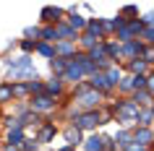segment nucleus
<instances>
[{"instance_id": "20", "label": "nucleus", "mask_w": 154, "mask_h": 151, "mask_svg": "<svg viewBox=\"0 0 154 151\" xmlns=\"http://www.w3.org/2000/svg\"><path fill=\"white\" fill-rule=\"evenodd\" d=\"M55 52H57V57H73V55H79L76 52V42H57L55 44Z\"/></svg>"}, {"instance_id": "3", "label": "nucleus", "mask_w": 154, "mask_h": 151, "mask_svg": "<svg viewBox=\"0 0 154 151\" xmlns=\"http://www.w3.org/2000/svg\"><path fill=\"white\" fill-rule=\"evenodd\" d=\"M71 125H76L81 133H84V130H97V128L102 125V115H99V110H94V112H81Z\"/></svg>"}, {"instance_id": "41", "label": "nucleus", "mask_w": 154, "mask_h": 151, "mask_svg": "<svg viewBox=\"0 0 154 151\" xmlns=\"http://www.w3.org/2000/svg\"><path fill=\"white\" fill-rule=\"evenodd\" d=\"M125 151H152V149H149V146H141V143H131Z\"/></svg>"}, {"instance_id": "22", "label": "nucleus", "mask_w": 154, "mask_h": 151, "mask_svg": "<svg viewBox=\"0 0 154 151\" xmlns=\"http://www.w3.org/2000/svg\"><path fill=\"white\" fill-rule=\"evenodd\" d=\"M18 120H21V128H26V125H45V122H42V117H39V112H34V110L24 112Z\"/></svg>"}, {"instance_id": "10", "label": "nucleus", "mask_w": 154, "mask_h": 151, "mask_svg": "<svg viewBox=\"0 0 154 151\" xmlns=\"http://www.w3.org/2000/svg\"><path fill=\"white\" fill-rule=\"evenodd\" d=\"M86 34H91V37H97V39L105 42L107 32H105V18H89V24H86Z\"/></svg>"}, {"instance_id": "34", "label": "nucleus", "mask_w": 154, "mask_h": 151, "mask_svg": "<svg viewBox=\"0 0 154 151\" xmlns=\"http://www.w3.org/2000/svg\"><path fill=\"white\" fill-rule=\"evenodd\" d=\"M29 96V86L26 83H13V99H26Z\"/></svg>"}, {"instance_id": "7", "label": "nucleus", "mask_w": 154, "mask_h": 151, "mask_svg": "<svg viewBox=\"0 0 154 151\" xmlns=\"http://www.w3.org/2000/svg\"><path fill=\"white\" fill-rule=\"evenodd\" d=\"M73 63L79 65V68H81L84 73H86V76H94V73H97V65H94V60H91L89 57V52H79V55H73Z\"/></svg>"}, {"instance_id": "30", "label": "nucleus", "mask_w": 154, "mask_h": 151, "mask_svg": "<svg viewBox=\"0 0 154 151\" xmlns=\"http://www.w3.org/2000/svg\"><path fill=\"white\" fill-rule=\"evenodd\" d=\"M42 42H47V44H52V42H60L57 39V32H55V26H45V29H42Z\"/></svg>"}, {"instance_id": "40", "label": "nucleus", "mask_w": 154, "mask_h": 151, "mask_svg": "<svg viewBox=\"0 0 154 151\" xmlns=\"http://www.w3.org/2000/svg\"><path fill=\"white\" fill-rule=\"evenodd\" d=\"M146 91L154 96V73H149V76H146Z\"/></svg>"}, {"instance_id": "29", "label": "nucleus", "mask_w": 154, "mask_h": 151, "mask_svg": "<svg viewBox=\"0 0 154 151\" xmlns=\"http://www.w3.org/2000/svg\"><path fill=\"white\" fill-rule=\"evenodd\" d=\"M37 52H39V55H45L47 60H55V57H57V52H55V44H47V42H39Z\"/></svg>"}, {"instance_id": "23", "label": "nucleus", "mask_w": 154, "mask_h": 151, "mask_svg": "<svg viewBox=\"0 0 154 151\" xmlns=\"http://www.w3.org/2000/svg\"><path fill=\"white\" fill-rule=\"evenodd\" d=\"M50 68H52V76H60L63 78L65 71H68V60L65 57H55V60H50Z\"/></svg>"}, {"instance_id": "42", "label": "nucleus", "mask_w": 154, "mask_h": 151, "mask_svg": "<svg viewBox=\"0 0 154 151\" xmlns=\"http://www.w3.org/2000/svg\"><path fill=\"white\" fill-rule=\"evenodd\" d=\"M141 21H144V26H154V13H146Z\"/></svg>"}, {"instance_id": "26", "label": "nucleus", "mask_w": 154, "mask_h": 151, "mask_svg": "<svg viewBox=\"0 0 154 151\" xmlns=\"http://www.w3.org/2000/svg\"><path fill=\"white\" fill-rule=\"evenodd\" d=\"M138 128H149L154 122V115H152V107H146V110H138V117H136Z\"/></svg>"}, {"instance_id": "37", "label": "nucleus", "mask_w": 154, "mask_h": 151, "mask_svg": "<svg viewBox=\"0 0 154 151\" xmlns=\"http://www.w3.org/2000/svg\"><path fill=\"white\" fill-rule=\"evenodd\" d=\"M37 47H39V42H32V39H24V42H21V50H24V55H29V52H34Z\"/></svg>"}, {"instance_id": "12", "label": "nucleus", "mask_w": 154, "mask_h": 151, "mask_svg": "<svg viewBox=\"0 0 154 151\" xmlns=\"http://www.w3.org/2000/svg\"><path fill=\"white\" fill-rule=\"evenodd\" d=\"M63 135H65V143H68V146H73V149L84 143V133H81V130H79L76 125L65 128V130H63Z\"/></svg>"}, {"instance_id": "9", "label": "nucleus", "mask_w": 154, "mask_h": 151, "mask_svg": "<svg viewBox=\"0 0 154 151\" xmlns=\"http://www.w3.org/2000/svg\"><path fill=\"white\" fill-rule=\"evenodd\" d=\"M55 32H57V39H60V42H79V32H76V29H73L68 21L57 24V26H55Z\"/></svg>"}, {"instance_id": "32", "label": "nucleus", "mask_w": 154, "mask_h": 151, "mask_svg": "<svg viewBox=\"0 0 154 151\" xmlns=\"http://www.w3.org/2000/svg\"><path fill=\"white\" fill-rule=\"evenodd\" d=\"M24 37H26V39H32V42H42V29H39V26H26Z\"/></svg>"}, {"instance_id": "45", "label": "nucleus", "mask_w": 154, "mask_h": 151, "mask_svg": "<svg viewBox=\"0 0 154 151\" xmlns=\"http://www.w3.org/2000/svg\"><path fill=\"white\" fill-rule=\"evenodd\" d=\"M152 115H154V107H152Z\"/></svg>"}, {"instance_id": "33", "label": "nucleus", "mask_w": 154, "mask_h": 151, "mask_svg": "<svg viewBox=\"0 0 154 151\" xmlns=\"http://www.w3.org/2000/svg\"><path fill=\"white\" fill-rule=\"evenodd\" d=\"M26 86H29V94L32 96H42L45 94V83H42V81H29Z\"/></svg>"}, {"instance_id": "2", "label": "nucleus", "mask_w": 154, "mask_h": 151, "mask_svg": "<svg viewBox=\"0 0 154 151\" xmlns=\"http://www.w3.org/2000/svg\"><path fill=\"white\" fill-rule=\"evenodd\" d=\"M110 110L115 112V117H118V122H123V125L125 128H131L133 125V122H136V117H138V110H141V107H138L136 102H133V99H118V102H112V107H110Z\"/></svg>"}, {"instance_id": "44", "label": "nucleus", "mask_w": 154, "mask_h": 151, "mask_svg": "<svg viewBox=\"0 0 154 151\" xmlns=\"http://www.w3.org/2000/svg\"><path fill=\"white\" fill-rule=\"evenodd\" d=\"M57 151H76V149H73V146H68V143H65L63 149H57Z\"/></svg>"}, {"instance_id": "5", "label": "nucleus", "mask_w": 154, "mask_h": 151, "mask_svg": "<svg viewBox=\"0 0 154 151\" xmlns=\"http://www.w3.org/2000/svg\"><path fill=\"white\" fill-rule=\"evenodd\" d=\"M39 16H42V21H45L47 26H57V24H63V21H65V18H63L65 11L57 8V5H45Z\"/></svg>"}, {"instance_id": "31", "label": "nucleus", "mask_w": 154, "mask_h": 151, "mask_svg": "<svg viewBox=\"0 0 154 151\" xmlns=\"http://www.w3.org/2000/svg\"><path fill=\"white\" fill-rule=\"evenodd\" d=\"M118 91H120V94H133V91H136V86H133V76H125V78L120 81Z\"/></svg>"}, {"instance_id": "16", "label": "nucleus", "mask_w": 154, "mask_h": 151, "mask_svg": "<svg viewBox=\"0 0 154 151\" xmlns=\"http://www.w3.org/2000/svg\"><path fill=\"white\" fill-rule=\"evenodd\" d=\"M63 83L65 81L60 78V76H52L50 81H45V94H50V96H60V91H63Z\"/></svg>"}, {"instance_id": "6", "label": "nucleus", "mask_w": 154, "mask_h": 151, "mask_svg": "<svg viewBox=\"0 0 154 151\" xmlns=\"http://www.w3.org/2000/svg\"><path fill=\"white\" fill-rule=\"evenodd\" d=\"M94 91H99V94H105V96H110L112 94V86H110V81H107V73H94L89 81H86Z\"/></svg>"}, {"instance_id": "35", "label": "nucleus", "mask_w": 154, "mask_h": 151, "mask_svg": "<svg viewBox=\"0 0 154 151\" xmlns=\"http://www.w3.org/2000/svg\"><path fill=\"white\" fill-rule=\"evenodd\" d=\"M141 39H144L146 47H154V26H146L144 34H141Z\"/></svg>"}, {"instance_id": "25", "label": "nucleus", "mask_w": 154, "mask_h": 151, "mask_svg": "<svg viewBox=\"0 0 154 151\" xmlns=\"http://www.w3.org/2000/svg\"><path fill=\"white\" fill-rule=\"evenodd\" d=\"M24 141H26L24 130H8V135H5V143H8V146H18V149H21Z\"/></svg>"}, {"instance_id": "46", "label": "nucleus", "mask_w": 154, "mask_h": 151, "mask_svg": "<svg viewBox=\"0 0 154 151\" xmlns=\"http://www.w3.org/2000/svg\"><path fill=\"white\" fill-rule=\"evenodd\" d=\"M0 120H3V115H0Z\"/></svg>"}, {"instance_id": "14", "label": "nucleus", "mask_w": 154, "mask_h": 151, "mask_svg": "<svg viewBox=\"0 0 154 151\" xmlns=\"http://www.w3.org/2000/svg\"><path fill=\"white\" fill-rule=\"evenodd\" d=\"M112 138H115V146H118L120 151H125V149L131 146V143H133V130L123 128V130H118V133H115Z\"/></svg>"}, {"instance_id": "39", "label": "nucleus", "mask_w": 154, "mask_h": 151, "mask_svg": "<svg viewBox=\"0 0 154 151\" xmlns=\"http://www.w3.org/2000/svg\"><path fill=\"white\" fill-rule=\"evenodd\" d=\"M133 86H136V91H144L146 89V76H133Z\"/></svg>"}, {"instance_id": "17", "label": "nucleus", "mask_w": 154, "mask_h": 151, "mask_svg": "<svg viewBox=\"0 0 154 151\" xmlns=\"http://www.w3.org/2000/svg\"><path fill=\"white\" fill-rule=\"evenodd\" d=\"M84 151H105V135L91 133L86 141H84Z\"/></svg>"}, {"instance_id": "4", "label": "nucleus", "mask_w": 154, "mask_h": 151, "mask_svg": "<svg viewBox=\"0 0 154 151\" xmlns=\"http://www.w3.org/2000/svg\"><path fill=\"white\" fill-rule=\"evenodd\" d=\"M29 110H34V112H52V110H57V99L55 96H50V94H42V96H32L29 99Z\"/></svg>"}, {"instance_id": "28", "label": "nucleus", "mask_w": 154, "mask_h": 151, "mask_svg": "<svg viewBox=\"0 0 154 151\" xmlns=\"http://www.w3.org/2000/svg\"><path fill=\"white\" fill-rule=\"evenodd\" d=\"M123 78H125V76H123V71L118 68V65L107 71V81H110V86H112V89H118V86H120V81H123Z\"/></svg>"}, {"instance_id": "11", "label": "nucleus", "mask_w": 154, "mask_h": 151, "mask_svg": "<svg viewBox=\"0 0 154 151\" xmlns=\"http://www.w3.org/2000/svg\"><path fill=\"white\" fill-rule=\"evenodd\" d=\"M65 21H68V24L73 26V29H76V32H86V24H89V18H84V16H79V13H76V8H68V18H65Z\"/></svg>"}, {"instance_id": "19", "label": "nucleus", "mask_w": 154, "mask_h": 151, "mask_svg": "<svg viewBox=\"0 0 154 151\" xmlns=\"http://www.w3.org/2000/svg\"><path fill=\"white\" fill-rule=\"evenodd\" d=\"M84 76H86V73H84L81 68H79V65L73 63V57H68V71H65L63 81H73V83H76V81H81Z\"/></svg>"}, {"instance_id": "24", "label": "nucleus", "mask_w": 154, "mask_h": 151, "mask_svg": "<svg viewBox=\"0 0 154 151\" xmlns=\"http://www.w3.org/2000/svg\"><path fill=\"white\" fill-rule=\"evenodd\" d=\"M79 44H81V47L86 50V52H91V50L97 47V44H102V39H97V37H91V34H86V32H84L81 37H79Z\"/></svg>"}, {"instance_id": "18", "label": "nucleus", "mask_w": 154, "mask_h": 151, "mask_svg": "<svg viewBox=\"0 0 154 151\" xmlns=\"http://www.w3.org/2000/svg\"><path fill=\"white\" fill-rule=\"evenodd\" d=\"M125 71H128V76H146L149 65H146L141 57H136V60H128V63H125Z\"/></svg>"}, {"instance_id": "38", "label": "nucleus", "mask_w": 154, "mask_h": 151, "mask_svg": "<svg viewBox=\"0 0 154 151\" xmlns=\"http://www.w3.org/2000/svg\"><path fill=\"white\" fill-rule=\"evenodd\" d=\"M146 65H154V47H144V55H141Z\"/></svg>"}, {"instance_id": "8", "label": "nucleus", "mask_w": 154, "mask_h": 151, "mask_svg": "<svg viewBox=\"0 0 154 151\" xmlns=\"http://www.w3.org/2000/svg\"><path fill=\"white\" fill-rule=\"evenodd\" d=\"M133 143H141V146H154V130L152 128H133Z\"/></svg>"}, {"instance_id": "13", "label": "nucleus", "mask_w": 154, "mask_h": 151, "mask_svg": "<svg viewBox=\"0 0 154 151\" xmlns=\"http://www.w3.org/2000/svg\"><path fill=\"white\" fill-rule=\"evenodd\" d=\"M5 65H8V71H24V68H34V60L29 55H21V57L5 60Z\"/></svg>"}, {"instance_id": "1", "label": "nucleus", "mask_w": 154, "mask_h": 151, "mask_svg": "<svg viewBox=\"0 0 154 151\" xmlns=\"http://www.w3.org/2000/svg\"><path fill=\"white\" fill-rule=\"evenodd\" d=\"M102 99H105V94L94 91L89 83H76V89H73V102H76V107L81 112L99 110V107H102Z\"/></svg>"}, {"instance_id": "15", "label": "nucleus", "mask_w": 154, "mask_h": 151, "mask_svg": "<svg viewBox=\"0 0 154 151\" xmlns=\"http://www.w3.org/2000/svg\"><path fill=\"white\" fill-rule=\"evenodd\" d=\"M55 133H57V125H55V122H45V125L39 128V133L34 135V138H37L39 143H50L52 138H55Z\"/></svg>"}, {"instance_id": "27", "label": "nucleus", "mask_w": 154, "mask_h": 151, "mask_svg": "<svg viewBox=\"0 0 154 151\" xmlns=\"http://www.w3.org/2000/svg\"><path fill=\"white\" fill-rule=\"evenodd\" d=\"M13 99V83L11 81H3L0 83V104H8Z\"/></svg>"}, {"instance_id": "21", "label": "nucleus", "mask_w": 154, "mask_h": 151, "mask_svg": "<svg viewBox=\"0 0 154 151\" xmlns=\"http://www.w3.org/2000/svg\"><path fill=\"white\" fill-rule=\"evenodd\" d=\"M118 16H120L123 21H125V24H131V21H136V18H138V5H133V3H128V5H123Z\"/></svg>"}, {"instance_id": "43", "label": "nucleus", "mask_w": 154, "mask_h": 151, "mask_svg": "<svg viewBox=\"0 0 154 151\" xmlns=\"http://www.w3.org/2000/svg\"><path fill=\"white\" fill-rule=\"evenodd\" d=\"M3 151H21V149H18V146H8V143H5V146H3Z\"/></svg>"}, {"instance_id": "36", "label": "nucleus", "mask_w": 154, "mask_h": 151, "mask_svg": "<svg viewBox=\"0 0 154 151\" xmlns=\"http://www.w3.org/2000/svg\"><path fill=\"white\" fill-rule=\"evenodd\" d=\"M21 151H39V141H37V138H26V141L21 143Z\"/></svg>"}]
</instances>
